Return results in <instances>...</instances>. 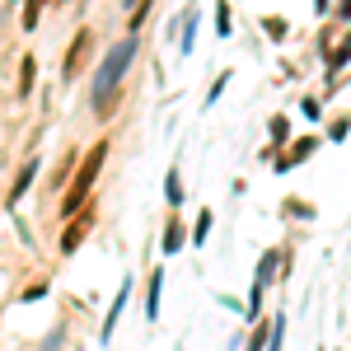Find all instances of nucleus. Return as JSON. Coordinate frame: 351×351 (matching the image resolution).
Masks as SVG:
<instances>
[{
  "label": "nucleus",
  "mask_w": 351,
  "mask_h": 351,
  "mask_svg": "<svg viewBox=\"0 0 351 351\" xmlns=\"http://www.w3.org/2000/svg\"><path fill=\"white\" fill-rule=\"evenodd\" d=\"M38 14H43V0H24V28L38 24Z\"/></svg>",
  "instance_id": "nucleus-17"
},
{
  "label": "nucleus",
  "mask_w": 351,
  "mask_h": 351,
  "mask_svg": "<svg viewBox=\"0 0 351 351\" xmlns=\"http://www.w3.org/2000/svg\"><path fill=\"white\" fill-rule=\"evenodd\" d=\"M33 178H38V160H28L24 169L14 173V183H10V206H14V202H19V197L28 192V183H33Z\"/></svg>",
  "instance_id": "nucleus-7"
},
{
  "label": "nucleus",
  "mask_w": 351,
  "mask_h": 351,
  "mask_svg": "<svg viewBox=\"0 0 351 351\" xmlns=\"http://www.w3.org/2000/svg\"><path fill=\"white\" fill-rule=\"evenodd\" d=\"M89 47H94V28H80V33H75V43H71V52H66V61H61V75H66V80H75V75L84 71Z\"/></svg>",
  "instance_id": "nucleus-3"
},
{
  "label": "nucleus",
  "mask_w": 351,
  "mask_h": 351,
  "mask_svg": "<svg viewBox=\"0 0 351 351\" xmlns=\"http://www.w3.org/2000/svg\"><path fill=\"white\" fill-rule=\"evenodd\" d=\"M164 197H169V206H178V202H183V188H178V169H169V178H164Z\"/></svg>",
  "instance_id": "nucleus-14"
},
{
  "label": "nucleus",
  "mask_w": 351,
  "mask_h": 351,
  "mask_svg": "<svg viewBox=\"0 0 351 351\" xmlns=\"http://www.w3.org/2000/svg\"><path fill=\"white\" fill-rule=\"evenodd\" d=\"M160 291H164V271L155 267L145 281V319H160Z\"/></svg>",
  "instance_id": "nucleus-6"
},
{
  "label": "nucleus",
  "mask_w": 351,
  "mask_h": 351,
  "mask_svg": "<svg viewBox=\"0 0 351 351\" xmlns=\"http://www.w3.org/2000/svg\"><path fill=\"white\" fill-rule=\"evenodd\" d=\"M104 160H108V141H99V145L84 155L80 173L71 178V188H66V197H61V216H80L84 206H89V188H94V178H99Z\"/></svg>",
  "instance_id": "nucleus-2"
},
{
  "label": "nucleus",
  "mask_w": 351,
  "mask_h": 351,
  "mask_svg": "<svg viewBox=\"0 0 351 351\" xmlns=\"http://www.w3.org/2000/svg\"><path fill=\"white\" fill-rule=\"evenodd\" d=\"M271 328H276V319H271V324H263V328H253V337H248V347H243V351H263L271 342Z\"/></svg>",
  "instance_id": "nucleus-11"
},
{
  "label": "nucleus",
  "mask_w": 351,
  "mask_h": 351,
  "mask_svg": "<svg viewBox=\"0 0 351 351\" xmlns=\"http://www.w3.org/2000/svg\"><path fill=\"white\" fill-rule=\"evenodd\" d=\"M347 56H351V33H342V43H337V47H332V52H328V71H332V75H337V71H342V66H347Z\"/></svg>",
  "instance_id": "nucleus-10"
},
{
  "label": "nucleus",
  "mask_w": 351,
  "mask_h": 351,
  "mask_svg": "<svg viewBox=\"0 0 351 351\" xmlns=\"http://www.w3.org/2000/svg\"><path fill=\"white\" fill-rule=\"evenodd\" d=\"M33 71H38V66H33V56H24V61H19V99L33 89Z\"/></svg>",
  "instance_id": "nucleus-13"
},
{
  "label": "nucleus",
  "mask_w": 351,
  "mask_h": 351,
  "mask_svg": "<svg viewBox=\"0 0 351 351\" xmlns=\"http://www.w3.org/2000/svg\"><path fill=\"white\" fill-rule=\"evenodd\" d=\"M263 28H267L271 38H286V19H276V14H267V19H263Z\"/></svg>",
  "instance_id": "nucleus-18"
},
{
  "label": "nucleus",
  "mask_w": 351,
  "mask_h": 351,
  "mask_svg": "<svg viewBox=\"0 0 351 351\" xmlns=\"http://www.w3.org/2000/svg\"><path fill=\"white\" fill-rule=\"evenodd\" d=\"M132 61H136V38L127 33V38H122V43H117V47L99 61V71H94V94H89V104H94V112H99V117H108V112H112L117 89H122V80H127Z\"/></svg>",
  "instance_id": "nucleus-1"
},
{
  "label": "nucleus",
  "mask_w": 351,
  "mask_h": 351,
  "mask_svg": "<svg viewBox=\"0 0 351 351\" xmlns=\"http://www.w3.org/2000/svg\"><path fill=\"white\" fill-rule=\"evenodd\" d=\"M216 33H220V38H230V5H225V0L216 5Z\"/></svg>",
  "instance_id": "nucleus-15"
},
{
  "label": "nucleus",
  "mask_w": 351,
  "mask_h": 351,
  "mask_svg": "<svg viewBox=\"0 0 351 351\" xmlns=\"http://www.w3.org/2000/svg\"><path fill=\"white\" fill-rule=\"evenodd\" d=\"M127 300H132V276L122 281V291H117V300H112L108 319H104V337H99V342H108V337H112V328H117V319H122V309H127Z\"/></svg>",
  "instance_id": "nucleus-5"
},
{
  "label": "nucleus",
  "mask_w": 351,
  "mask_h": 351,
  "mask_svg": "<svg viewBox=\"0 0 351 351\" xmlns=\"http://www.w3.org/2000/svg\"><path fill=\"white\" fill-rule=\"evenodd\" d=\"M337 14H342V19H351V0H342V5H337Z\"/></svg>",
  "instance_id": "nucleus-20"
},
{
  "label": "nucleus",
  "mask_w": 351,
  "mask_h": 351,
  "mask_svg": "<svg viewBox=\"0 0 351 351\" xmlns=\"http://www.w3.org/2000/svg\"><path fill=\"white\" fill-rule=\"evenodd\" d=\"M206 234H211V211H202V216H197V230H192V239L206 243Z\"/></svg>",
  "instance_id": "nucleus-16"
},
{
  "label": "nucleus",
  "mask_w": 351,
  "mask_h": 351,
  "mask_svg": "<svg viewBox=\"0 0 351 351\" xmlns=\"http://www.w3.org/2000/svg\"><path fill=\"white\" fill-rule=\"evenodd\" d=\"M178 248H183V225L169 220V230H164V253H178Z\"/></svg>",
  "instance_id": "nucleus-12"
},
{
  "label": "nucleus",
  "mask_w": 351,
  "mask_h": 351,
  "mask_svg": "<svg viewBox=\"0 0 351 351\" xmlns=\"http://www.w3.org/2000/svg\"><path fill=\"white\" fill-rule=\"evenodd\" d=\"M94 230V206H84L80 216H71V225H66V234H61V253H75L84 243V234Z\"/></svg>",
  "instance_id": "nucleus-4"
},
{
  "label": "nucleus",
  "mask_w": 351,
  "mask_h": 351,
  "mask_svg": "<svg viewBox=\"0 0 351 351\" xmlns=\"http://www.w3.org/2000/svg\"><path fill=\"white\" fill-rule=\"evenodd\" d=\"M276 267L286 271V248H267V253H263V267H258V281L267 286L271 276H276Z\"/></svg>",
  "instance_id": "nucleus-8"
},
{
  "label": "nucleus",
  "mask_w": 351,
  "mask_h": 351,
  "mask_svg": "<svg viewBox=\"0 0 351 351\" xmlns=\"http://www.w3.org/2000/svg\"><path fill=\"white\" fill-rule=\"evenodd\" d=\"M309 150H319V141H314V136L295 141V145H291V155H286V160H276V169H291V164H300L304 155H309Z\"/></svg>",
  "instance_id": "nucleus-9"
},
{
  "label": "nucleus",
  "mask_w": 351,
  "mask_h": 351,
  "mask_svg": "<svg viewBox=\"0 0 351 351\" xmlns=\"http://www.w3.org/2000/svg\"><path fill=\"white\" fill-rule=\"evenodd\" d=\"M127 5H132V0H127ZM136 5H141V0H136Z\"/></svg>",
  "instance_id": "nucleus-21"
},
{
  "label": "nucleus",
  "mask_w": 351,
  "mask_h": 351,
  "mask_svg": "<svg viewBox=\"0 0 351 351\" xmlns=\"http://www.w3.org/2000/svg\"><path fill=\"white\" fill-rule=\"evenodd\" d=\"M43 351H61V328H52V332H47V347Z\"/></svg>",
  "instance_id": "nucleus-19"
}]
</instances>
